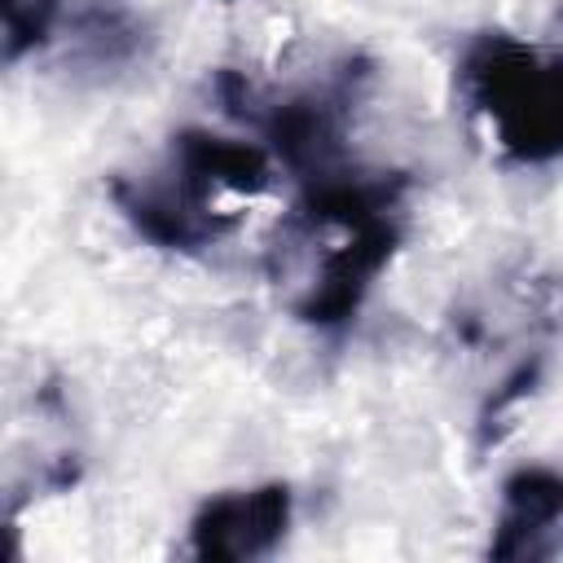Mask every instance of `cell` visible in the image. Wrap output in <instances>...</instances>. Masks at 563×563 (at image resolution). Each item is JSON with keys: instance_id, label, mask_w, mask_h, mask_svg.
<instances>
[{"instance_id": "obj_1", "label": "cell", "mask_w": 563, "mask_h": 563, "mask_svg": "<svg viewBox=\"0 0 563 563\" xmlns=\"http://www.w3.org/2000/svg\"><path fill=\"white\" fill-rule=\"evenodd\" d=\"M457 88L510 163L563 158V53L479 31L457 57Z\"/></svg>"}, {"instance_id": "obj_2", "label": "cell", "mask_w": 563, "mask_h": 563, "mask_svg": "<svg viewBox=\"0 0 563 563\" xmlns=\"http://www.w3.org/2000/svg\"><path fill=\"white\" fill-rule=\"evenodd\" d=\"M216 194L220 189L207 176H198L194 167H185L172 154L154 172L110 176V198H114L119 216L145 242H154L163 251H185V255L207 251L238 229V216L220 211Z\"/></svg>"}, {"instance_id": "obj_3", "label": "cell", "mask_w": 563, "mask_h": 563, "mask_svg": "<svg viewBox=\"0 0 563 563\" xmlns=\"http://www.w3.org/2000/svg\"><path fill=\"white\" fill-rule=\"evenodd\" d=\"M312 229H330V233H339V242L321 251L303 290L290 299V312L303 325L339 330L361 312L369 286L396 260V251L405 242V211L369 216L356 224H312Z\"/></svg>"}, {"instance_id": "obj_4", "label": "cell", "mask_w": 563, "mask_h": 563, "mask_svg": "<svg viewBox=\"0 0 563 563\" xmlns=\"http://www.w3.org/2000/svg\"><path fill=\"white\" fill-rule=\"evenodd\" d=\"M295 515V493L282 479L207 497L189 519V554L207 563H251L273 554Z\"/></svg>"}, {"instance_id": "obj_5", "label": "cell", "mask_w": 563, "mask_h": 563, "mask_svg": "<svg viewBox=\"0 0 563 563\" xmlns=\"http://www.w3.org/2000/svg\"><path fill=\"white\" fill-rule=\"evenodd\" d=\"M563 554V471L519 466L501 484V506L488 537L497 563H541Z\"/></svg>"}, {"instance_id": "obj_6", "label": "cell", "mask_w": 563, "mask_h": 563, "mask_svg": "<svg viewBox=\"0 0 563 563\" xmlns=\"http://www.w3.org/2000/svg\"><path fill=\"white\" fill-rule=\"evenodd\" d=\"M167 154L180 158L185 167H194L198 176H207L224 194H264L268 176H273V158L260 141L220 136L211 128H180L172 136Z\"/></svg>"}, {"instance_id": "obj_7", "label": "cell", "mask_w": 563, "mask_h": 563, "mask_svg": "<svg viewBox=\"0 0 563 563\" xmlns=\"http://www.w3.org/2000/svg\"><path fill=\"white\" fill-rule=\"evenodd\" d=\"M145 48V22L123 0H92L75 26V53L92 70L128 66Z\"/></svg>"}, {"instance_id": "obj_8", "label": "cell", "mask_w": 563, "mask_h": 563, "mask_svg": "<svg viewBox=\"0 0 563 563\" xmlns=\"http://www.w3.org/2000/svg\"><path fill=\"white\" fill-rule=\"evenodd\" d=\"M66 0H0V44H4V62H22L26 53H35L62 13Z\"/></svg>"}, {"instance_id": "obj_9", "label": "cell", "mask_w": 563, "mask_h": 563, "mask_svg": "<svg viewBox=\"0 0 563 563\" xmlns=\"http://www.w3.org/2000/svg\"><path fill=\"white\" fill-rule=\"evenodd\" d=\"M220 4H233V0H220Z\"/></svg>"}]
</instances>
